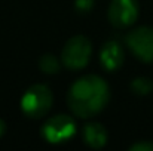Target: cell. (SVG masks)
<instances>
[{
  "label": "cell",
  "instance_id": "obj_12",
  "mask_svg": "<svg viewBox=\"0 0 153 151\" xmlns=\"http://www.w3.org/2000/svg\"><path fill=\"white\" fill-rule=\"evenodd\" d=\"M94 6V0H76V7L79 12H89Z\"/></svg>",
  "mask_w": 153,
  "mask_h": 151
},
{
  "label": "cell",
  "instance_id": "obj_11",
  "mask_svg": "<svg viewBox=\"0 0 153 151\" xmlns=\"http://www.w3.org/2000/svg\"><path fill=\"white\" fill-rule=\"evenodd\" d=\"M129 151H153V142H149V141L137 142L129 147Z\"/></svg>",
  "mask_w": 153,
  "mask_h": 151
},
{
  "label": "cell",
  "instance_id": "obj_6",
  "mask_svg": "<svg viewBox=\"0 0 153 151\" xmlns=\"http://www.w3.org/2000/svg\"><path fill=\"white\" fill-rule=\"evenodd\" d=\"M138 18L137 0H111L108 6V19L116 28H126Z\"/></svg>",
  "mask_w": 153,
  "mask_h": 151
},
{
  "label": "cell",
  "instance_id": "obj_3",
  "mask_svg": "<svg viewBox=\"0 0 153 151\" xmlns=\"http://www.w3.org/2000/svg\"><path fill=\"white\" fill-rule=\"evenodd\" d=\"M92 55V45L85 36L71 37L62 48L61 61L62 64L73 71L85 68Z\"/></svg>",
  "mask_w": 153,
  "mask_h": 151
},
{
  "label": "cell",
  "instance_id": "obj_5",
  "mask_svg": "<svg viewBox=\"0 0 153 151\" xmlns=\"http://www.w3.org/2000/svg\"><path fill=\"white\" fill-rule=\"evenodd\" d=\"M125 42L129 50L137 59L146 64L153 62V28L152 27H137L126 34Z\"/></svg>",
  "mask_w": 153,
  "mask_h": 151
},
{
  "label": "cell",
  "instance_id": "obj_4",
  "mask_svg": "<svg viewBox=\"0 0 153 151\" xmlns=\"http://www.w3.org/2000/svg\"><path fill=\"white\" fill-rule=\"evenodd\" d=\"M76 133V123L67 114H56L42 126V136L49 144L67 142Z\"/></svg>",
  "mask_w": 153,
  "mask_h": 151
},
{
  "label": "cell",
  "instance_id": "obj_1",
  "mask_svg": "<svg viewBox=\"0 0 153 151\" xmlns=\"http://www.w3.org/2000/svg\"><path fill=\"white\" fill-rule=\"evenodd\" d=\"M108 85L104 79L94 74H88L76 80L67 94L68 108L80 119H91L97 116L108 104Z\"/></svg>",
  "mask_w": 153,
  "mask_h": 151
},
{
  "label": "cell",
  "instance_id": "obj_8",
  "mask_svg": "<svg viewBox=\"0 0 153 151\" xmlns=\"http://www.w3.org/2000/svg\"><path fill=\"white\" fill-rule=\"evenodd\" d=\"M108 135L105 127L101 123H88L83 127V141L91 147V148H102L107 144Z\"/></svg>",
  "mask_w": 153,
  "mask_h": 151
},
{
  "label": "cell",
  "instance_id": "obj_7",
  "mask_svg": "<svg viewBox=\"0 0 153 151\" xmlns=\"http://www.w3.org/2000/svg\"><path fill=\"white\" fill-rule=\"evenodd\" d=\"M100 61H101L102 68L107 71H114V70L120 68V65L123 64L122 46L114 40L104 43L101 50H100Z\"/></svg>",
  "mask_w": 153,
  "mask_h": 151
},
{
  "label": "cell",
  "instance_id": "obj_10",
  "mask_svg": "<svg viewBox=\"0 0 153 151\" xmlns=\"http://www.w3.org/2000/svg\"><path fill=\"white\" fill-rule=\"evenodd\" d=\"M152 89H153V83L152 80L147 79V77H137L131 83V91L135 95H140V96L149 95L152 92Z\"/></svg>",
  "mask_w": 153,
  "mask_h": 151
},
{
  "label": "cell",
  "instance_id": "obj_9",
  "mask_svg": "<svg viewBox=\"0 0 153 151\" xmlns=\"http://www.w3.org/2000/svg\"><path fill=\"white\" fill-rule=\"evenodd\" d=\"M39 67L45 74H55L59 71V61L55 55L52 53H46L40 58L39 61Z\"/></svg>",
  "mask_w": 153,
  "mask_h": 151
},
{
  "label": "cell",
  "instance_id": "obj_13",
  "mask_svg": "<svg viewBox=\"0 0 153 151\" xmlns=\"http://www.w3.org/2000/svg\"><path fill=\"white\" fill-rule=\"evenodd\" d=\"M4 130H6V124H4V122L0 119V136H3Z\"/></svg>",
  "mask_w": 153,
  "mask_h": 151
},
{
  "label": "cell",
  "instance_id": "obj_2",
  "mask_svg": "<svg viewBox=\"0 0 153 151\" xmlns=\"http://www.w3.org/2000/svg\"><path fill=\"white\" fill-rule=\"evenodd\" d=\"M53 102L52 92L45 85H33L21 98V110L30 119H40L49 113Z\"/></svg>",
  "mask_w": 153,
  "mask_h": 151
}]
</instances>
